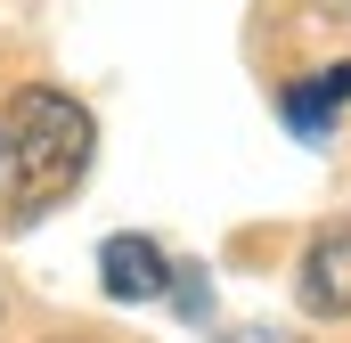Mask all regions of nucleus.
<instances>
[{
	"mask_svg": "<svg viewBox=\"0 0 351 343\" xmlns=\"http://www.w3.org/2000/svg\"><path fill=\"white\" fill-rule=\"evenodd\" d=\"M294 303L311 319H351V221H327L294 261Z\"/></svg>",
	"mask_w": 351,
	"mask_h": 343,
	"instance_id": "obj_2",
	"label": "nucleus"
},
{
	"mask_svg": "<svg viewBox=\"0 0 351 343\" xmlns=\"http://www.w3.org/2000/svg\"><path fill=\"white\" fill-rule=\"evenodd\" d=\"M237 343H278V335H269V327H254V335H237Z\"/></svg>",
	"mask_w": 351,
	"mask_h": 343,
	"instance_id": "obj_5",
	"label": "nucleus"
},
{
	"mask_svg": "<svg viewBox=\"0 0 351 343\" xmlns=\"http://www.w3.org/2000/svg\"><path fill=\"white\" fill-rule=\"evenodd\" d=\"M335 106H351V66H327V74H311V82H294L278 98V115H286L302 139H327V131H335Z\"/></svg>",
	"mask_w": 351,
	"mask_h": 343,
	"instance_id": "obj_4",
	"label": "nucleus"
},
{
	"mask_svg": "<svg viewBox=\"0 0 351 343\" xmlns=\"http://www.w3.org/2000/svg\"><path fill=\"white\" fill-rule=\"evenodd\" d=\"M172 254L156 246V237H139V229H123V237H106L98 246V286L114 294V303H156V294H172Z\"/></svg>",
	"mask_w": 351,
	"mask_h": 343,
	"instance_id": "obj_3",
	"label": "nucleus"
},
{
	"mask_svg": "<svg viewBox=\"0 0 351 343\" xmlns=\"http://www.w3.org/2000/svg\"><path fill=\"white\" fill-rule=\"evenodd\" d=\"M98 123L66 90H16L8 123H0V204L8 221H41L49 204H66L90 172Z\"/></svg>",
	"mask_w": 351,
	"mask_h": 343,
	"instance_id": "obj_1",
	"label": "nucleus"
}]
</instances>
